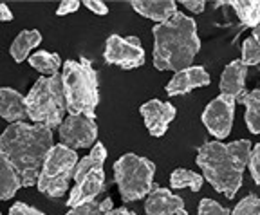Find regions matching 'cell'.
<instances>
[{"label": "cell", "mask_w": 260, "mask_h": 215, "mask_svg": "<svg viewBox=\"0 0 260 215\" xmlns=\"http://www.w3.org/2000/svg\"><path fill=\"white\" fill-rule=\"evenodd\" d=\"M54 146L53 130L35 123H13L0 134V154L15 165L22 179V187L38 183L44 161Z\"/></svg>", "instance_id": "1"}, {"label": "cell", "mask_w": 260, "mask_h": 215, "mask_svg": "<svg viewBox=\"0 0 260 215\" xmlns=\"http://www.w3.org/2000/svg\"><path fill=\"white\" fill-rule=\"evenodd\" d=\"M251 148L249 139H237L228 145L222 141H206L199 146L195 163L213 190L233 199L242 187Z\"/></svg>", "instance_id": "2"}, {"label": "cell", "mask_w": 260, "mask_h": 215, "mask_svg": "<svg viewBox=\"0 0 260 215\" xmlns=\"http://www.w3.org/2000/svg\"><path fill=\"white\" fill-rule=\"evenodd\" d=\"M154 35V67L159 71L188 69L201 49L197 24L191 16L175 13L162 24H155Z\"/></svg>", "instance_id": "3"}, {"label": "cell", "mask_w": 260, "mask_h": 215, "mask_svg": "<svg viewBox=\"0 0 260 215\" xmlns=\"http://www.w3.org/2000/svg\"><path fill=\"white\" fill-rule=\"evenodd\" d=\"M61 81H63L67 112L96 118V109L100 105V80H98V73L90 65V62H63Z\"/></svg>", "instance_id": "4"}, {"label": "cell", "mask_w": 260, "mask_h": 215, "mask_svg": "<svg viewBox=\"0 0 260 215\" xmlns=\"http://www.w3.org/2000/svg\"><path fill=\"white\" fill-rule=\"evenodd\" d=\"M25 103L27 118L35 125H44L51 130L60 127L67 112L61 74L38 78L25 96Z\"/></svg>", "instance_id": "5"}, {"label": "cell", "mask_w": 260, "mask_h": 215, "mask_svg": "<svg viewBox=\"0 0 260 215\" xmlns=\"http://www.w3.org/2000/svg\"><path fill=\"white\" fill-rule=\"evenodd\" d=\"M154 175L155 165L143 156L123 154L114 163V179L125 203H134L148 197L154 188Z\"/></svg>", "instance_id": "6"}, {"label": "cell", "mask_w": 260, "mask_h": 215, "mask_svg": "<svg viewBox=\"0 0 260 215\" xmlns=\"http://www.w3.org/2000/svg\"><path fill=\"white\" fill-rule=\"evenodd\" d=\"M76 150L65 145H54L44 161V167L38 175V192L47 197H61L69 190L71 179H74V170L78 165Z\"/></svg>", "instance_id": "7"}, {"label": "cell", "mask_w": 260, "mask_h": 215, "mask_svg": "<svg viewBox=\"0 0 260 215\" xmlns=\"http://www.w3.org/2000/svg\"><path fill=\"white\" fill-rule=\"evenodd\" d=\"M103 58L107 64L118 65L121 69H138L145 64L146 54L138 37L110 35L105 42Z\"/></svg>", "instance_id": "8"}, {"label": "cell", "mask_w": 260, "mask_h": 215, "mask_svg": "<svg viewBox=\"0 0 260 215\" xmlns=\"http://www.w3.org/2000/svg\"><path fill=\"white\" fill-rule=\"evenodd\" d=\"M237 98L219 94L215 100H211L204 109L203 119L204 127L211 136H215V141H222L232 134L233 119H235Z\"/></svg>", "instance_id": "9"}, {"label": "cell", "mask_w": 260, "mask_h": 215, "mask_svg": "<svg viewBox=\"0 0 260 215\" xmlns=\"http://www.w3.org/2000/svg\"><path fill=\"white\" fill-rule=\"evenodd\" d=\"M58 136H60L61 145L69 146L73 150L96 145V118H89V116H83V114H69L63 119V123L58 127Z\"/></svg>", "instance_id": "10"}, {"label": "cell", "mask_w": 260, "mask_h": 215, "mask_svg": "<svg viewBox=\"0 0 260 215\" xmlns=\"http://www.w3.org/2000/svg\"><path fill=\"white\" fill-rule=\"evenodd\" d=\"M139 112H141L143 121H145V127H146V130L150 132V136H154V138H162V136L167 134L170 123L174 121L177 110L168 102L148 100V102L139 107Z\"/></svg>", "instance_id": "11"}, {"label": "cell", "mask_w": 260, "mask_h": 215, "mask_svg": "<svg viewBox=\"0 0 260 215\" xmlns=\"http://www.w3.org/2000/svg\"><path fill=\"white\" fill-rule=\"evenodd\" d=\"M103 190H105V172L103 168H96L74 185L69 194V199H67V206L78 208L81 204L92 203Z\"/></svg>", "instance_id": "12"}, {"label": "cell", "mask_w": 260, "mask_h": 215, "mask_svg": "<svg viewBox=\"0 0 260 215\" xmlns=\"http://www.w3.org/2000/svg\"><path fill=\"white\" fill-rule=\"evenodd\" d=\"M211 83V78L208 71L201 65H191L188 69L174 73L172 80L167 83V94L168 96H181L190 90L197 89V87H208Z\"/></svg>", "instance_id": "13"}, {"label": "cell", "mask_w": 260, "mask_h": 215, "mask_svg": "<svg viewBox=\"0 0 260 215\" xmlns=\"http://www.w3.org/2000/svg\"><path fill=\"white\" fill-rule=\"evenodd\" d=\"M184 201L168 188L154 185L152 192L145 201L146 215H177L179 210H184Z\"/></svg>", "instance_id": "14"}, {"label": "cell", "mask_w": 260, "mask_h": 215, "mask_svg": "<svg viewBox=\"0 0 260 215\" xmlns=\"http://www.w3.org/2000/svg\"><path fill=\"white\" fill-rule=\"evenodd\" d=\"M0 118L6 121L22 123L27 118V103L25 96L11 87H2L0 89Z\"/></svg>", "instance_id": "15"}, {"label": "cell", "mask_w": 260, "mask_h": 215, "mask_svg": "<svg viewBox=\"0 0 260 215\" xmlns=\"http://www.w3.org/2000/svg\"><path fill=\"white\" fill-rule=\"evenodd\" d=\"M246 78H248V67L242 64V60H233L224 67L222 76H220V93L233 96L237 100L244 96V87H246Z\"/></svg>", "instance_id": "16"}, {"label": "cell", "mask_w": 260, "mask_h": 215, "mask_svg": "<svg viewBox=\"0 0 260 215\" xmlns=\"http://www.w3.org/2000/svg\"><path fill=\"white\" fill-rule=\"evenodd\" d=\"M130 6L136 13L143 15L145 18L162 24L177 13V2L175 0H132Z\"/></svg>", "instance_id": "17"}, {"label": "cell", "mask_w": 260, "mask_h": 215, "mask_svg": "<svg viewBox=\"0 0 260 215\" xmlns=\"http://www.w3.org/2000/svg\"><path fill=\"white\" fill-rule=\"evenodd\" d=\"M22 187L18 170L4 154H0V201H9Z\"/></svg>", "instance_id": "18"}, {"label": "cell", "mask_w": 260, "mask_h": 215, "mask_svg": "<svg viewBox=\"0 0 260 215\" xmlns=\"http://www.w3.org/2000/svg\"><path fill=\"white\" fill-rule=\"evenodd\" d=\"M40 44L42 35L38 29H24L13 40L11 47H9V54H11L16 64H22V62H25L29 58V53H31L32 49L38 47Z\"/></svg>", "instance_id": "19"}, {"label": "cell", "mask_w": 260, "mask_h": 215, "mask_svg": "<svg viewBox=\"0 0 260 215\" xmlns=\"http://www.w3.org/2000/svg\"><path fill=\"white\" fill-rule=\"evenodd\" d=\"M107 159V148L103 143H96L92 146V150L89 152V156L81 158L76 165V170H74V181H81L89 172L96 170V168H103V163Z\"/></svg>", "instance_id": "20"}, {"label": "cell", "mask_w": 260, "mask_h": 215, "mask_svg": "<svg viewBox=\"0 0 260 215\" xmlns=\"http://www.w3.org/2000/svg\"><path fill=\"white\" fill-rule=\"evenodd\" d=\"M29 65L32 69H37L42 76H56L60 69L63 67L60 54L49 53V51H37L29 56Z\"/></svg>", "instance_id": "21"}, {"label": "cell", "mask_w": 260, "mask_h": 215, "mask_svg": "<svg viewBox=\"0 0 260 215\" xmlns=\"http://www.w3.org/2000/svg\"><path fill=\"white\" fill-rule=\"evenodd\" d=\"M240 102L246 107L244 121L248 125L249 132L251 134H260V89H253L251 93H244Z\"/></svg>", "instance_id": "22"}, {"label": "cell", "mask_w": 260, "mask_h": 215, "mask_svg": "<svg viewBox=\"0 0 260 215\" xmlns=\"http://www.w3.org/2000/svg\"><path fill=\"white\" fill-rule=\"evenodd\" d=\"M232 8L242 25L255 29L260 24V0H233Z\"/></svg>", "instance_id": "23"}, {"label": "cell", "mask_w": 260, "mask_h": 215, "mask_svg": "<svg viewBox=\"0 0 260 215\" xmlns=\"http://www.w3.org/2000/svg\"><path fill=\"white\" fill-rule=\"evenodd\" d=\"M204 177L201 174L188 168H175L170 174V185L175 190H183V188H190L191 192H199L203 188Z\"/></svg>", "instance_id": "24"}, {"label": "cell", "mask_w": 260, "mask_h": 215, "mask_svg": "<svg viewBox=\"0 0 260 215\" xmlns=\"http://www.w3.org/2000/svg\"><path fill=\"white\" fill-rule=\"evenodd\" d=\"M114 210V203L110 197H105L103 201H92V203L81 204L78 208H71L65 215H107Z\"/></svg>", "instance_id": "25"}, {"label": "cell", "mask_w": 260, "mask_h": 215, "mask_svg": "<svg viewBox=\"0 0 260 215\" xmlns=\"http://www.w3.org/2000/svg\"><path fill=\"white\" fill-rule=\"evenodd\" d=\"M240 54H242V64L248 67V65H258L260 64V45L256 44V40L253 37L246 38L242 42V49H240Z\"/></svg>", "instance_id": "26"}, {"label": "cell", "mask_w": 260, "mask_h": 215, "mask_svg": "<svg viewBox=\"0 0 260 215\" xmlns=\"http://www.w3.org/2000/svg\"><path fill=\"white\" fill-rule=\"evenodd\" d=\"M232 215H260V197L255 194L246 195L242 201H239L235 208H233Z\"/></svg>", "instance_id": "27"}, {"label": "cell", "mask_w": 260, "mask_h": 215, "mask_svg": "<svg viewBox=\"0 0 260 215\" xmlns=\"http://www.w3.org/2000/svg\"><path fill=\"white\" fill-rule=\"evenodd\" d=\"M197 215H232V211L213 199H203L197 208Z\"/></svg>", "instance_id": "28"}, {"label": "cell", "mask_w": 260, "mask_h": 215, "mask_svg": "<svg viewBox=\"0 0 260 215\" xmlns=\"http://www.w3.org/2000/svg\"><path fill=\"white\" fill-rule=\"evenodd\" d=\"M248 168L249 174H251L253 181L256 185H260V143H256L251 148V154H249L248 159Z\"/></svg>", "instance_id": "29"}, {"label": "cell", "mask_w": 260, "mask_h": 215, "mask_svg": "<svg viewBox=\"0 0 260 215\" xmlns=\"http://www.w3.org/2000/svg\"><path fill=\"white\" fill-rule=\"evenodd\" d=\"M8 215H45V213L38 210V208L29 206V204H25V203H15L9 208Z\"/></svg>", "instance_id": "30"}, {"label": "cell", "mask_w": 260, "mask_h": 215, "mask_svg": "<svg viewBox=\"0 0 260 215\" xmlns=\"http://www.w3.org/2000/svg\"><path fill=\"white\" fill-rule=\"evenodd\" d=\"M81 6V2H78V0H63V2H60V6H58L56 9V15L58 16H65V15H71V13L78 11Z\"/></svg>", "instance_id": "31"}, {"label": "cell", "mask_w": 260, "mask_h": 215, "mask_svg": "<svg viewBox=\"0 0 260 215\" xmlns=\"http://www.w3.org/2000/svg\"><path fill=\"white\" fill-rule=\"evenodd\" d=\"M83 6H85L89 11H92L94 15L105 16L107 13H109V6H107L105 2H100V0H85Z\"/></svg>", "instance_id": "32"}, {"label": "cell", "mask_w": 260, "mask_h": 215, "mask_svg": "<svg viewBox=\"0 0 260 215\" xmlns=\"http://www.w3.org/2000/svg\"><path fill=\"white\" fill-rule=\"evenodd\" d=\"M181 4L184 6V8L188 9V11L195 13V15H199V13L204 11V8H206V2L204 0H183Z\"/></svg>", "instance_id": "33"}, {"label": "cell", "mask_w": 260, "mask_h": 215, "mask_svg": "<svg viewBox=\"0 0 260 215\" xmlns=\"http://www.w3.org/2000/svg\"><path fill=\"white\" fill-rule=\"evenodd\" d=\"M13 11L6 4H0V22H11Z\"/></svg>", "instance_id": "34"}, {"label": "cell", "mask_w": 260, "mask_h": 215, "mask_svg": "<svg viewBox=\"0 0 260 215\" xmlns=\"http://www.w3.org/2000/svg\"><path fill=\"white\" fill-rule=\"evenodd\" d=\"M107 215H130V210H126V208H114Z\"/></svg>", "instance_id": "35"}, {"label": "cell", "mask_w": 260, "mask_h": 215, "mask_svg": "<svg viewBox=\"0 0 260 215\" xmlns=\"http://www.w3.org/2000/svg\"><path fill=\"white\" fill-rule=\"evenodd\" d=\"M251 37H253V38H255V40H256V44H258V45H260V24H258V25H256V27H255V29H253V35H251Z\"/></svg>", "instance_id": "36"}, {"label": "cell", "mask_w": 260, "mask_h": 215, "mask_svg": "<svg viewBox=\"0 0 260 215\" xmlns=\"http://www.w3.org/2000/svg\"><path fill=\"white\" fill-rule=\"evenodd\" d=\"M177 215H190V213H188V210L184 208V210H179V211H177Z\"/></svg>", "instance_id": "37"}, {"label": "cell", "mask_w": 260, "mask_h": 215, "mask_svg": "<svg viewBox=\"0 0 260 215\" xmlns=\"http://www.w3.org/2000/svg\"><path fill=\"white\" fill-rule=\"evenodd\" d=\"M130 215H138V213H136V211H130Z\"/></svg>", "instance_id": "38"}, {"label": "cell", "mask_w": 260, "mask_h": 215, "mask_svg": "<svg viewBox=\"0 0 260 215\" xmlns=\"http://www.w3.org/2000/svg\"><path fill=\"white\" fill-rule=\"evenodd\" d=\"M0 215H4V213H2V211H0Z\"/></svg>", "instance_id": "39"}]
</instances>
